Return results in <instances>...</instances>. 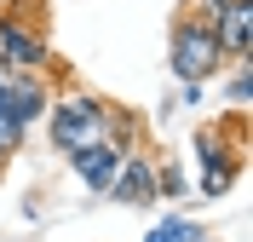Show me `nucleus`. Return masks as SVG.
Wrapping results in <instances>:
<instances>
[{
  "mask_svg": "<svg viewBox=\"0 0 253 242\" xmlns=\"http://www.w3.org/2000/svg\"><path fill=\"white\" fill-rule=\"evenodd\" d=\"M41 127H46V145L58 156H75L86 145H144V127L132 121L126 110H115L104 93H86V87H69V93H52L46 115H41Z\"/></svg>",
  "mask_w": 253,
  "mask_h": 242,
  "instance_id": "f257e3e1",
  "label": "nucleus"
},
{
  "mask_svg": "<svg viewBox=\"0 0 253 242\" xmlns=\"http://www.w3.org/2000/svg\"><path fill=\"white\" fill-rule=\"evenodd\" d=\"M190 150H196V179H190V191L202 196V202L230 196V185L242 179V161H248V110H230V115H219L213 127H196Z\"/></svg>",
  "mask_w": 253,
  "mask_h": 242,
  "instance_id": "f03ea898",
  "label": "nucleus"
},
{
  "mask_svg": "<svg viewBox=\"0 0 253 242\" xmlns=\"http://www.w3.org/2000/svg\"><path fill=\"white\" fill-rule=\"evenodd\" d=\"M224 69V52H219V35H213V23L196 12H184L173 23V41H167V75L184 87V81H202V87H213V75Z\"/></svg>",
  "mask_w": 253,
  "mask_h": 242,
  "instance_id": "7ed1b4c3",
  "label": "nucleus"
},
{
  "mask_svg": "<svg viewBox=\"0 0 253 242\" xmlns=\"http://www.w3.org/2000/svg\"><path fill=\"white\" fill-rule=\"evenodd\" d=\"M52 41L41 17H17L0 12V75H35V69H52Z\"/></svg>",
  "mask_w": 253,
  "mask_h": 242,
  "instance_id": "20e7f679",
  "label": "nucleus"
},
{
  "mask_svg": "<svg viewBox=\"0 0 253 242\" xmlns=\"http://www.w3.org/2000/svg\"><path fill=\"white\" fill-rule=\"evenodd\" d=\"M196 17L213 23L224 64H236V58L253 52V0H196Z\"/></svg>",
  "mask_w": 253,
  "mask_h": 242,
  "instance_id": "39448f33",
  "label": "nucleus"
},
{
  "mask_svg": "<svg viewBox=\"0 0 253 242\" xmlns=\"http://www.w3.org/2000/svg\"><path fill=\"white\" fill-rule=\"evenodd\" d=\"M110 202H121V208H156L161 196H156V156L144 145H132L121 156V167H115V179H110Z\"/></svg>",
  "mask_w": 253,
  "mask_h": 242,
  "instance_id": "423d86ee",
  "label": "nucleus"
},
{
  "mask_svg": "<svg viewBox=\"0 0 253 242\" xmlns=\"http://www.w3.org/2000/svg\"><path fill=\"white\" fill-rule=\"evenodd\" d=\"M46 104H52V69H35V75H6L0 110L12 115V121H17L23 133H29V127H41Z\"/></svg>",
  "mask_w": 253,
  "mask_h": 242,
  "instance_id": "0eeeda50",
  "label": "nucleus"
},
{
  "mask_svg": "<svg viewBox=\"0 0 253 242\" xmlns=\"http://www.w3.org/2000/svg\"><path fill=\"white\" fill-rule=\"evenodd\" d=\"M121 156H126L121 145H86V150H75V156H63V161L75 167V179H81L92 196H104V191H110V179H115V167H121Z\"/></svg>",
  "mask_w": 253,
  "mask_h": 242,
  "instance_id": "6e6552de",
  "label": "nucleus"
},
{
  "mask_svg": "<svg viewBox=\"0 0 253 242\" xmlns=\"http://www.w3.org/2000/svg\"><path fill=\"white\" fill-rule=\"evenodd\" d=\"M144 242H207V225L196 219V213H167V219H156V225L144 231Z\"/></svg>",
  "mask_w": 253,
  "mask_h": 242,
  "instance_id": "1a4fd4ad",
  "label": "nucleus"
},
{
  "mask_svg": "<svg viewBox=\"0 0 253 242\" xmlns=\"http://www.w3.org/2000/svg\"><path fill=\"white\" fill-rule=\"evenodd\" d=\"M248 98H253V69H248V58H236V64L224 69V104L230 110H248Z\"/></svg>",
  "mask_w": 253,
  "mask_h": 242,
  "instance_id": "9d476101",
  "label": "nucleus"
},
{
  "mask_svg": "<svg viewBox=\"0 0 253 242\" xmlns=\"http://www.w3.org/2000/svg\"><path fill=\"white\" fill-rule=\"evenodd\" d=\"M156 196L161 202H184L190 196V173L178 167V161H156Z\"/></svg>",
  "mask_w": 253,
  "mask_h": 242,
  "instance_id": "9b49d317",
  "label": "nucleus"
},
{
  "mask_svg": "<svg viewBox=\"0 0 253 242\" xmlns=\"http://www.w3.org/2000/svg\"><path fill=\"white\" fill-rule=\"evenodd\" d=\"M23 145H29V133L17 127V121H12L6 110H0V161H12V156H17Z\"/></svg>",
  "mask_w": 253,
  "mask_h": 242,
  "instance_id": "f8f14e48",
  "label": "nucleus"
},
{
  "mask_svg": "<svg viewBox=\"0 0 253 242\" xmlns=\"http://www.w3.org/2000/svg\"><path fill=\"white\" fill-rule=\"evenodd\" d=\"M0 93H6V75H0Z\"/></svg>",
  "mask_w": 253,
  "mask_h": 242,
  "instance_id": "ddd939ff",
  "label": "nucleus"
}]
</instances>
